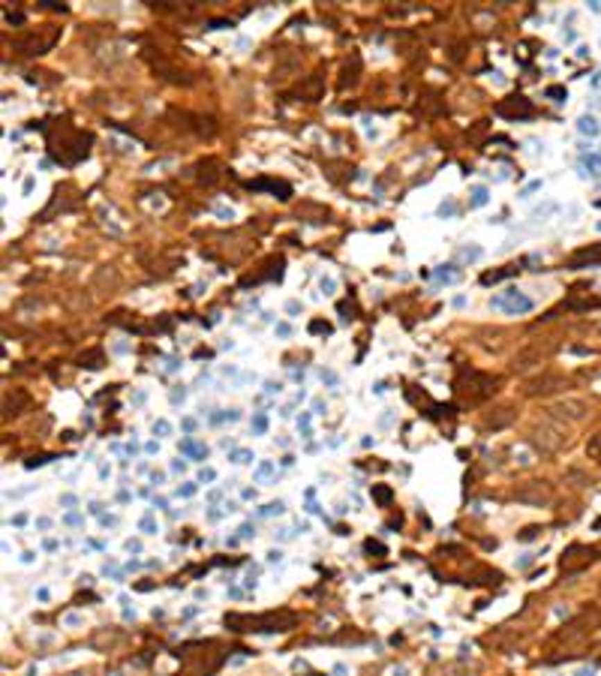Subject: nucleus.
Returning <instances> with one entry per match:
<instances>
[{"label":"nucleus","mask_w":601,"mask_h":676,"mask_svg":"<svg viewBox=\"0 0 601 676\" xmlns=\"http://www.w3.org/2000/svg\"><path fill=\"white\" fill-rule=\"evenodd\" d=\"M226 625L232 632H292L298 625V616L292 610H268V614L250 616V614H229Z\"/></svg>","instance_id":"obj_1"},{"label":"nucleus","mask_w":601,"mask_h":676,"mask_svg":"<svg viewBox=\"0 0 601 676\" xmlns=\"http://www.w3.org/2000/svg\"><path fill=\"white\" fill-rule=\"evenodd\" d=\"M496 385L499 382L493 376H487V373H478V370H460L457 382H454V388H457V394L469 397V400H487L496 394Z\"/></svg>","instance_id":"obj_2"},{"label":"nucleus","mask_w":601,"mask_h":676,"mask_svg":"<svg viewBox=\"0 0 601 676\" xmlns=\"http://www.w3.org/2000/svg\"><path fill=\"white\" fill-rule=\"evenodd\" d=\"M598 559V550L595 547H586V544H571L566 553H562V559H559V568L566 571V574H577V571H584V568H589Z\"/></svg>","instance_id":"obj_3"},{"label":"nucleus","mask_w":601,"mask_h":676,"mask_svg":"<svg viewBox=\"0 0 601 676\" xmlns=\"http://www.w3.org/2000/svg\"><path fill=\"white\" fill-rule=\"evenodd\" d=\"M539 445L544 451H557V448H562V445H568V436H566L562 427H541Z\"/></svg>","instance_id":"obj_4"},{"label":"nucleus","mask_w":601,"mask_h":676,"mask_svg":"<svg viewBox=\"0 0 601 676\" xmlns=\"http://www.w3.org/2000/svg\"><path fill=\"white\" fill-rule=\"evenodd\" d=\"M496 112L505 115V117H532V105H530V99H523V96H511L508 103H499Z\"/></svg>","instance_id":"obj_5"},{"label":"nucleus","mask_w":601,"mask_h":676,"mask_svg":"<svg viewBox=\"0 0 601 676\" xmlns=\"http://www.w3.org/2000/svg\"><path fill=\"white\" fill-rule=\"evenodd\" d=\"M517 499H520V502H532V505H548V502H550V490L544 487L541 481H535V484H530V487L517 490Z\"/></svg>","instance_id":"obj_6"},{"label":"nucleus","mask_w":601,"mask_h":676,"mask_svg":"<svg viewBox=\"0 0 601 676\" xmlns=\"http://www.w3.org/2000/svg\"><path fill=\"white\" fill-rule=\"evenodd\" d=\"M502 307L508 310V313H526V310H532V301L523 298V295H517L514 289H508V298L502 301Z\"/></svg>","instance_id":"obj_7"},{"label":"nucleus","mask_w":601,"mask_h":676,"mask_svg":"<svg viewBox=\"0 0 601 676\" xmlns=\"http://www.w3.org/2000/svg\"><path fill=\"white\" fill-rule=\"evenodd\" d=\"M250 189H271V193H280V198H289V196H292V187L283 184V180H271V178L250 184Z\"/></svg>","instance_id":"obj_8"},{"label":"nucleus","mask_w":601,"mask_h":676,"mask_svg":"<svg viewBox=\"0 0 601 676\" xmlns=\"http://www.w3.org/2000/svg\"><path fill=\"white\" fill-rule=\"evenodd\" d=\"M586 262H601V246H586V250H577L571 255V268H584Z\"/></svg>","instance_id":"obj_9"},{"label":"nucleus","mask_w":601,"mask_h":676,"mask_svg":"<svg viewBox=\"0 0 601 676\" xmlns=\"http://www.w3.org/2000/svg\"><path fill=\"white\" fill-rule=\"evenodd\" d=\"M373 499H376L379 505H388V502H391V487H385V484H373Z\"/></svg>","instance_id":"obj_10"},{"label":"nucleus","mask_w":601,"mask_h":676,"mask_svg":"<svg viewBox=\"0 0 601 676\" xmlns=\"http://www.w3.org/2000/svg\"><path fill=\"white\" fill-rule=\"evenodd\" d=\"M511 418H514V412H511V409H502V415H496V418H490V421H487V427H493V430H499V427H505V424H511Z\"/></svg>","instance_id":"obj_11"},{"label":"nucleus","mask_w":601,"mask_h":676,"mask_svg":"<svg viewBox=\"0 0 601 676\" xmlns=\"http://www.w3.org/2000/svg\"><path fill=\"white\" fill-rule=\"evenodd\" d=\"M81 364L85 367H90V370H96V367H103V352H87V355H81Z\"/></svg>","instance_id":"obj_12"},{"label":"nucleus","mask_w":601,"mask_h":676,"mask_svg":"<svg viewBox=\"0 0 601 676\" xmlns=\"http://www.w3.org/2000/svg\"><path fill=\"white\" fill-rule=\"evenodd\" d=\"M511 273H514V268H505V271H493V273H484V277H481V282H484V286H490V282H499V280L511 277Z\"/></svg>","instance_id":"obj_13"},{"label":"nucleus","mask_w":601,"mask_h":676,"mask_svg":"<svg viewBox=\"0 0 601 676\" xmlns=\"http://www.w3.org/2000/svg\"><path fill=\"white\" fill-rule=\"evenodd\" d=\"M586 454L593 457V460H601V433L589 439V445H586Z\"/></svg>","instance_id":"obj_14"},{"label":"nucleus","mask_w":601,"mask_h":676,"mask_svg":"<svg viewBox=\"0 0 601 676\" xmlns=\"http://www.w3.org/2000/svg\"><path fill=\"white\" fill-rule=\"evenodd\" d=\"M310 331H313V334H331V325L319 322V319H316V322H310Z\"/></svg>","instance_id":"obj_15"},{"label":"nucleus","mask_w":601,"mask_h":676,"mask_svg":"<svg viewBox=\"0 0 601 676\" xmlns=\"http://www.w3.org/2000/svg\"><path fill=\"white\" fill-rule=\"evenodd\" d=\"M550 99H566V87H559V85H550L548 90H544Z\"/></svg>","instance_id":"obj_16"},{"label":"nucleus","mask_w":601,"mask_h":676,"mask_svg":"<svg viewBox=\"0 0 601 676\" xmlns=\"http://www.w3.org/2000/svg\"><path fill=\"white\" fill-rule=\"evenodd\" d=\"M517 538H520V541H532V538H539V526H526Z\"/></svg>","instance_id":"obj_17"},{"label":"nucleus","mask_w":601,"mask_h":676,"mask_svg":"<svg viewBox=\"0 0 601 676\" xmlns=\"http://www.w3.org/2000/svg\"><path fill=\"white\" fill-rule=\"evenodd\" d=\"M364 547H367V553H376V556H385V547H382L379 541H373V538H370V541H367V544H364Z\"/></svg>","instance_id":"obj_18"},{"label":"nucleus","mask_w":601,"mask_h":676,"mask_svg":"<svg viewBox=\"0 0 601 676\" xmlns=\"http://www.w3.org/2000/svg\"><path fill=\"white\" fill-rule=\"evenodd\" d=\"M580 133H598V126H595V121H580Z\"/></svg>","instance_id":"obj_19"}]
</instances>
